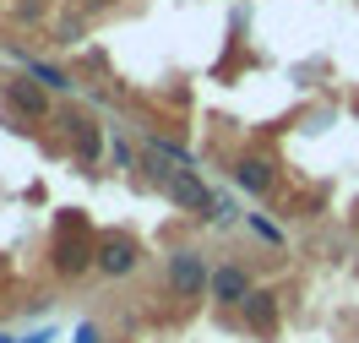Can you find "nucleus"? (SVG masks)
Returning <instances> with one entry per match:
<instances>
[{"label":"nucleus","instance_id":"obj_1","mask_svg":"<svg viewBox=\"0 0 359 343\" xmlns=\"http://www.w3.org/2000/svg\"><path fill=\"white\" fill-rule=\"evenodd\" d=\"M163 278H169V289H175L180 300L212 295V267L202 262V251H175V256H169V267H163Z\"/></svg>","mask_w":359,"mask_h":343},{"label":"nucleus","instance_id":"obj_2","mask_svg":"<svg viewBox=\"0 0 359 343\" xmlns=\"http://www.w3.org/2000/svg\"><path fill=\"white\" fill-rule=\"evenodd\" d=\"M163 196H169L175 207H185V213H196V218H207V224H212V213H218V196L207 191V180L196 175V169H180L175 180L163 185Z\"/></svg>","mask_w":359,"mask_h":343},{"label":"nucleus","instance_id":"obj_3","mask_svg":"<svg viewBox=\"0 0 359 343\" xmlns=\"http://www.w3.org/2000/svg\"><path fill=\"white\" fill-rule=\"evenodd\" d=\"M104 278H131L142 267V251H136V240L126 234H109V240H98V262H93Z\"/></svg>","mask_w":359,"mask_h":343},{"label":"nucleus","instance_id":"obj_4","mask_svg":"<svg viewBox=\"0 0 359 343\" xmlns=\"http://www.w3.org/2000/svg\"><path fill=\"white\" fill-rule=\"evenodd\" d=\"M250 295H256V289H250V273L240 267V262L212 267V300H218V305H245Z\"/></svg>","mask_w":359,"mask_h":343},{"label":"nucleus","instance_id":"obj_5","mask_svg":"<svg viewBox=\"0 0 359 343\" xmlns=\"http://www.w3.org/2000/svg\"><path fill=\"white\" fill-rule=\"evenodd\" d=\"M229 175H234V185H240L245 196H272V185H278V169H272L267 159H256V153H250V159H234Z\"/></svg>","mask_w":359,"mask_h":343},{"label":"nucleus","instance_id":"obj_6","mask_svg":"<svg viewBox=\"0 0 359 343\" xmlns=\"http://www.w3.org/2000/svg\"><path fill=\"white\" fill-rule=\"evenodd\" d=\"M60 126H71V147H76V163L93 169L98 163V147H104V131H98V120L88 114H60Z\"/></svg>","mask_w":359,"mask_h":343},{"label":"nucleus","instance_id":"obj_7","mask_svg":"<svg viewBox=\"0 0 359 343\" xmlns=\"http://www.w3.org/2000/svg\"><path fill=\"white\" fill-rule=\"evenodd\" d=\"M240 311H245V327H250V332H262V338L278 327V295H267V289H256Z\"/></svg>","mask_w":359,"mask_h":343},{"label":"nucleus","instance_id":"obj_8","mask_svg":"<svg viewBox=\"0 0 359 343\" xmlns=\"http://www.w3.org/2000/svg\"><path fill=\"white\" fill-rule=\"evenodd\" d=\"M6 93H11V104L27 109L33 120H44V114H49V88H44V82H11Z\"/></svg>","mask_w":359,"mask_h":343},{"label":"nucleus","instance_id":"obj_9","mask_svg":"<svg viewBox=\"0 0 359 343\" xmlns=\"http://www.w3.org/2000/svg\"><path fill=\"white\" fill-rule=\"evenodd\" d=\"M22 66H27V76H33V82H44L49 93H71V88H76L66 71H60V66H49V60H33V55H22Z\"/></svg>","mask_w":359,"mask_h":343},{"label":"nucleus","instance_id":"obj_10","mask_svg":"<svg viewBox=\"0 0 359 343\" xmlns=\"http://www.w3.org/2000/svg\"><path fill=\"white\" fill-rule=\"evenodd\" d=\"M88 262H98V246L88 251L82 240H71V246L60 240V256H55V267H60V273H71V278H76V273H88Z\"/></svg>","mask_w":359,"mask_h":343},{"label":"nucleus","instance_id":"obj_11","mask_svg":"<svg viewBox=\"0 0 359 343\" xmlns=\"http://www.w3.org/2000/svg\"><path fill=\"white\" fill-rule=\"evenodd\" d=\"M109 159L120 163V169H131V163H136V153H131V142H126V137H109Z\"/></svg>","mask_w":359,"mask_h":343},{"label":"nucleus","instance_id":"obj_12","mask_svg":"<svg viewBox=\"0 0 359 343\" xmlns=\"http://www.w3.org/2000/svg\"><path fill=\"white\" fill-rule=\"evenodd\" d=\"M250 229H256V234H262V240H283V234H278V229H272L267 218H256V213H250Z\"/></svg>","mask_w":359,"mask_h":343},{"label":"nucleus","instance_id":"obj_13","mask_svg":"<svg viewBox=\"0 0 359 343\" xmlns=\"http://www.w3.org/2000/svg\"><path fill=\"white\" fill-rule=\"evenodd\" d=\"M76 343H98V327H76Z\"/></svg>","mask_w":359,"mask_h":343},{"label":"nucleus","instance_id":"obj_14","mask_svg":"<svg viewBox=\"0 0 359 343\" xmlns=\"http://www.w3.org/2000/svg\"><path fill=\"white\" fill-rule=\"evenodd\" d=\"M55 338V332H49V327H39V332H33V338H22V343H49Z\"/></svg>","mask_w":359,"mask_h":343},{"label":"nucleus","instance_id":"obj_15","mask_svg":"<svg viewBox=\"0 0 359 343\" xmlns=\"http://www.w3.org/2000/svg\"><path fill=\"white\" fill-rule=\"evenodd\" d=\"M0 343H11V338H6V332H0Z\"/></svg>","mask_w":359,"mask_h":343}]
</instances>
